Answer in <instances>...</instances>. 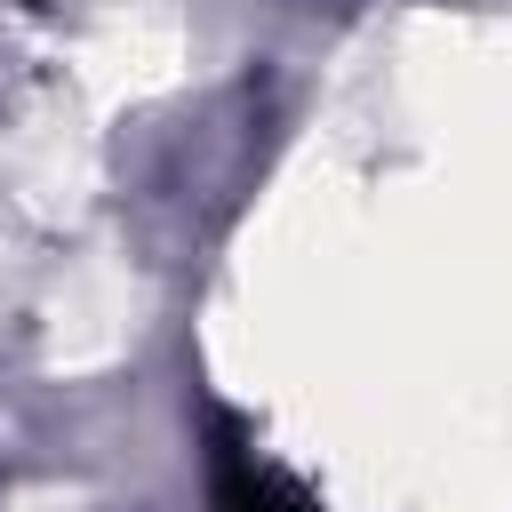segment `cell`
<instances>
[{"mask_svg": "<svg viewBox=\"0 0 512 512\" xmlns=\"http://www.w3.org/2000/svg\"><path fill=\"white\" fill-rule=\"evenodd\" d=\"M208 488H216V512H320L280 464H264L232 424L208 432Z\"/></svg>", "mask_w": 512, "mask_h": 512, "instance_id": "cell-1", "label": "cell"}]
</instances>
